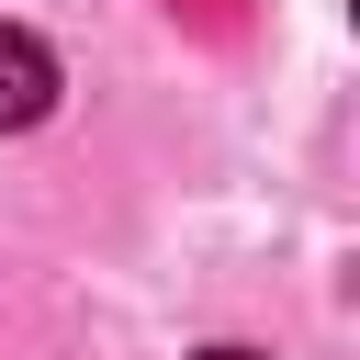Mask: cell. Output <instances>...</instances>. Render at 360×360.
Instances as JSON below:
<instances>
[{"instance_id":"6da1fadb","label":"cell","mask_w":360,"mask_h":360,"mask_svg":"<svg viewBox=\"0 0 360 360\" xmlns=\"http://www.w3.org/2000/svg\"><path fill=\"white\" fill-rule=\"evenodd\" d=\"M56 112V56L22 34V22H0V135H22V124H45Z\"/></svg>"},{"instance_id":"7a4b0ae2","label":"cell","mask_w":360,"mask_h":360,"mask_svg":"<svg viewBox=\"0 0 360 360\" xmlns=\"http://www.w3.org/2000/svg\"><path fill=\"white\" fill-rule=\"evenodd\" d=\"M202 360H259V349H202Z\"/></svg>"}]
</instances>
